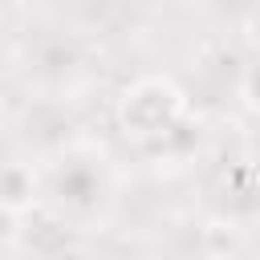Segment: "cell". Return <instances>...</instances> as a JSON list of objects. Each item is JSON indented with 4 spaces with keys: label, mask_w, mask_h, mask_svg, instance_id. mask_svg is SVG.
<instances>
[{
    "label": "cell",
    "mask_w": 260,
    "mask_h": 260,
    "mask_svg": "<svg viewBox=\"0 0 260 260\" xmlns=\"http://www.w3.org/2000/svg\"><path fill=\"white\" fill-rule=\"evenodd\" d=\"M179 110H183V98H179L167 81L146 77V81H138L134 89H126V98H122V106H118V122H122V130L134 134V138H162V134H171Z\"/></svg>",
    "instance_id": "6da1fadb"
},
{
    "label": "cell",
    "mask_w": 260,
    "mask_h": 260,
    "mask_svg": "<svg viewBox=\"0 0 260 260\" xmlns=\"http://www.w3.org/2000/svg\"><path fill=\"white\" fill-rule=\"evenodd\" d=\"M32 191H37V183H32V171L28 167H20V162L0 167V207L4 211L28 207L32 203Z\"/></svg>",
    "instance_id": "7a4b0ae2"
}]
</instances>
